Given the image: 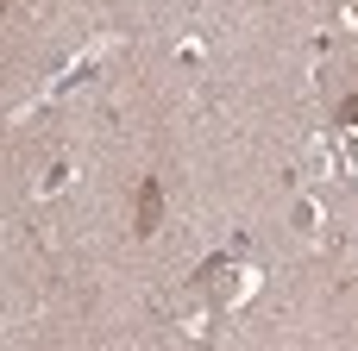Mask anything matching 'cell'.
Instances as JSON below:
<instances>
[{
    "label": "cell",
    "mask_w": 358,
    "mask_h": 351,
    "mask_svg": "<svg viewBox=\"0 0 358 351\" xmlns=\"http://www.w3.org/2000/svg\"><path fill=\"white\" fill-rule=\"evenodd\" d=\"M157 226H164V182H157V176H145V182H138V201H132V232H138V239H151Z\"/></svg>",
    "instance_id": "1"
},
{
    "label": "cell",
    "mask_w": 358,
    "mask_h": 351,
    "mask_svg": "<svg viewBox=\"0 0 358 351\" xmlns=\"http://www.w3.org/2000/svg\"><path fill=\"white\" fill-rule=\"evenodd\" d=\"M340 126H358V94H352V100H340Z\"/></svg>",
    "instance_id": "2"
}]
</instances>
